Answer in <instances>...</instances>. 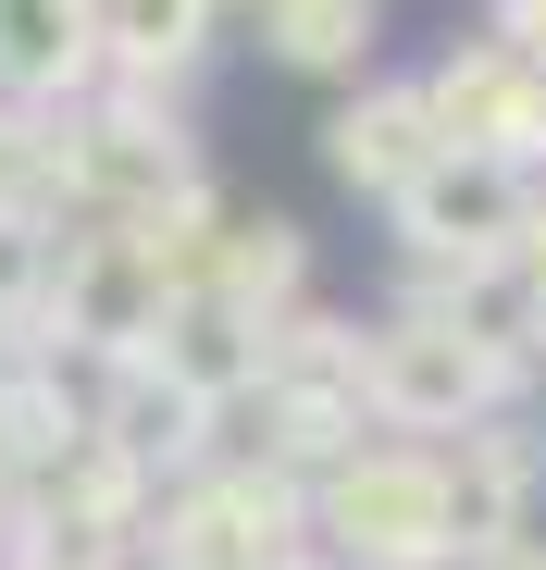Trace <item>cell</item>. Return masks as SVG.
<instances>
[{"label":"cell","instance_id":"obj_6","mask_svg":"<svg viewBox=\"0 0 546 570\" xmlns=\"http://www.w3.org/2000/svg\"><path fill=\"white\" fill-rule=\"evenodd\" d=\"M100 62V0H0V87H75Z\"/></svg>","mask_w":546,"mask_h":570},{"label":"cell","instance_id":"obj_2","mask_svg":"<svg viewBox=\"0 0 546 570\" xmlns=\"http://www.w3.org/2000/svg\"><path fill=\"white\" fill-rule=\"evenodd\" d=\"M422 112H435V149L521 174V161L546 149V75H534V50L485 38V50H460V62H447V75L422 87Z\"/></svg>","mask_w":546,"mask_h":570},{"label":"cell","instance_id":"obj_8","mask_svg":"<svg viewBox=\"0 0 546 570\" xmlns=\"http://www.w3.org/2000/svg\"><path fill=\"white\" fill-rule=\"evenodd\" d=\"M261 38H273V62L335 75V62L373 50V0H261Z\"/></svg>","mask_w":546,"mask_h":570},{"label":"cell","instance_id":"obj_3","mask_svg":"<svg viewBox=\"0 0 546 570\" xmlns=\"http://www.w3.org/2000/svg\"><path fill=\"white\" fill-rule=\"evenodd\" d=\"M373 397H386L398 422H460V410L497 397V347L460 335V323H398V335L373 347Z\"/></svg>","mask_w":546,"mask_h":570},{"label":"cell","instance_id":"obj_9","mask_svg":"<svg viewBox=\"0 0 546 570\" xmlns=\"http://www.w3.org/2000/svg\"><path fill=\"white\" fill-rule=\"evenodd\" d=\"M472 570H546V546H534V533H485V546H472Z\"/></svg>","mask_w":546,"mask_h":570},{"label":"cell","instance_id":"obj_10","mask_svg":"<svg viewBox=\"0 0 546 570\" xmlns=\"http://www.w3.org/2000/svg\"><path fill=\"white\" fill-rule=\"evenodd\" d=\"M13 372H38V335H26V311L0 298V385H13Z\"/></svg>","mask_w":546,"mask_h":570},{"label":"cell","instance_id":"obj_4","mask_svg":"<svg viewBox=\"0 0 546 570\" xmlns=\"http://www.w3.org/2000/svg\"><path fill=\"white\" fill-rule=\"evenodd\" d=\"M398 224H410V248H460V261H485L497 236H521V174H497V161H422L410 186H398Z\"/></svg>","mask_w":546,"mask_h":570},{"label":"cell","instance_id":"obj_5","mask_svg":"<svg viewBox=\"0 0 546 570\" xmlns=\"http://www.w3.org/2000/svg\"><path fill=\"white\" fill-rule=\"evenodd\" d=\"M323 161H335L348 186H373V199H398V186H410L422 161H447V149H435L422 87H373V100H348V112L323 125Z\"/></svg>","mask_w":546,"mask_h":570},{"label":"cell","instance_id":"obj_1","mask_svg":"<svg viewBox=\"0 0 546 570\" xmlns=\"http://www.w3.org/2000/svg\"><path fill=\"white\" fill-rule=\"evenodd\" d=\"M323 533H335V546H360L373 570L447 558V546H460L447 459H335V471H323Z\"/></svg>","mask_w":546,"mask_h":570},{"label":"cell","instance_id":"obj_7","mask_svg":"<svg viewBox=\"0 0 546 570\" xmlns=\"http://www.w3.org/2000/svg\"><path fill=\"white\" fill-rule=\"evenodd\" d=\"M212 38V0H100V50L125 75H174V62H199Z\"/></svg>","mask_w":546,"mask_h":570}]
</instances>
